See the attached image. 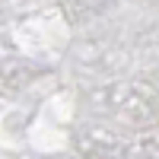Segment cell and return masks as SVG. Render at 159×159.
<instances>
[]
</instances>
